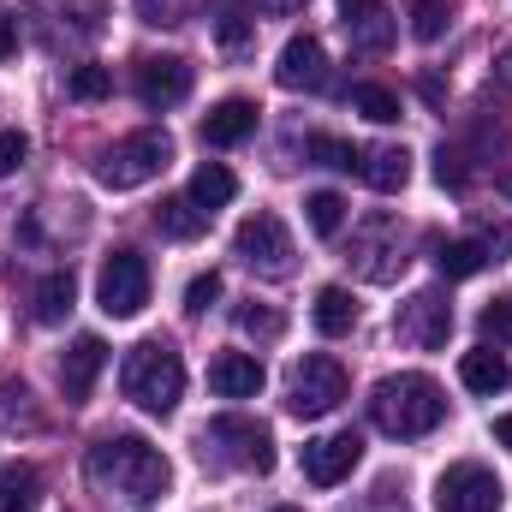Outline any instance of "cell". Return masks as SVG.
Returning <instances> with one entry per match:
<instances>
[{
    "label": "cell",
    "mask_w": 512,
    "mask_h": 512,
    "mask_svg": "<svg viewBox=\"0 0 512 512\" xmlns=\"http://www.w3.org/2000/svg\"><path fill=\"white\" fill-rule=\"evenodd\" d=\"M90 483L108 495H126L131 507H155L173 483L161 447H149L143 435H108L90 447Z\"/></svg>",
    "instance_id": "cell-1"
},
{
    "label": "cell",
    "mask_w": 512,
    "mask_h": 512,
    "mask_svg": "<svg viewBox=\"0 0 512 512\" xmlns=\"http://www.w3.org/2000/svg\"><path fill=\"white\" fill-rule=\"evenodd\" d=\"M441 417H447V393L423 370H399L370 387V423L393 441H423L429 429H441Z\"/></svg>",
    "instance_id": "cell-2"
},
{
    "label": "cell",
    "mask_w": 512,
    "mask_h": 512,
    "mask_svg": "<svg viewBox=\"0 0 512 512\" xmlns=\"http://www.w3.org/2000/svg\"><path fill=\"white\" fill-rule=\"evenodd\" d=\"M120 387H126V399L137 411L173 417L179 399H185V358L167 340H143V346H131L126 370H120Z\"/></svg>",
    "instance_id": "cell-3"
},
{
    "label": "cell",
    "mask_w": 512,
    "mask_h": 512,
    "mask_svg": "<svg viewBox=\"0 0 512 512\" xmlns=\"http://www.w3.org/2000/svg\"><path fill=\"white\" fill-rule=\"evenodd\" d=\"M167 161H173V137H167V131H131L114 149L96 155V185H108V191H137V185H149L155 173H167Z\"/></svg>",
    "instance_id": "cell-4"
},
{
    "label": "cell",
    "mask_w": 512,
    "mask_h": 512,
    "mask_svg": "<svg viewBox=\"0 0 512 512\" xmlns=\"http://www.w3.org/2000/svg\"><path fill=\"white\" fill-rule=\"evenodd\" d=\"M405 251H411V233H405L393 215H370V221H358V233H352V245H346V262H352L358 280L387 286V280L405 274V262H411Z\"/></svg>",
    "instance_id": "cell-5"
},
{
    "label": "cell",
    "mask_w": 512,
    "mask_h": 512,
    "mask_svg": "<svg viewBox=\"0 0 512 512\" xmlns=\"http://www.w3.org/2000/svg\"><path fill=\"white\" fill-rule=\"evenodd\" d=\"M340 405H346V370H340V358L310 352V358L292 364V376H286V411L292 417L316 423V417H334Z\"/></svg>",
    "instance_id": "cell-6"
},
{
    "label": "cell",
    "mask_w": 512,
    "mask_h": 512,
    "mask_svg": "<svg viewBox=\"0 0 512 512\" xmlns=\"http://www.w3.org/2000/svg\"><path fill=\"white\" fill-rule=\"evenodd\" d=\"M233 256H239L251 274H262V280H286L298 251H292L286 221H280V215H268V209H256V215L239 221V233H233Z\"/></svg>",
    "instance_id": "cell-7"
},
{
    "label": "cell",
    "mask_w": 512,
    "mask_h": 512,
    "mask_svg": "<svg viewBox=\"0 0 512 512\" xmlns=\"http://www.w3.org/2000/svg\"><path fill=\"white\" fill-rule=\"evenodd\" d=\"M96 304H102V316H114V322L143 316V304H149V262L137 251H114L102 262V274H96Z\"/></svg>",
    "instance_id": "cell-8"
},
{
    "label": "cell",
    "mask_w": 512,
    "mask_h": 512,
    "mask_svg": "<svg viewBox=\"0 0 512 512\" xmlns=\"http://www.w3.org/2000/svg\"><path fill=\"white\" fill-rule=\"evenodd\" d=\"M221 453V459H233L239 471H256V477H268L274 471V435L256 423V417H215L209 429H203V453Z\"/></svg>",
    "instance_id": "cell-9"
},
{
    "label": "cell",
    "mask_w": 512,
    "mask_h": 512,
    "mask_svg": "<svg viewBox=\"0 0 512 512\" xmlns=\"http://www.w3.org/2000/svg\"><path fill=\"white\" fill-rule=\"evenodd\" d=\"M435 512H501V483L477 459H459L435 483Z\"/></svg>",
    "instance_id": "cell-10"
},
{
    "label": "cell",
    "mask_w": 512,
    "mask_h": 512,
    "mask_svg": "<svg viewBox=\"0 0 512 512\" xmlns=\"http://www.w3.org/2000/svg\"><path fill=\"white\" fill-rule=\"evenodd\" d=\"M393 334H399L405 346H417V352H435V346H447V334H453V304H447L441 292H411V298L393 310Z\"/></svg>",
    "instance_id": "cell-11"
},
{
    "label": "cell",
    "mask_w": 512,
    "mask_h": 512,
    "mask_svg": "<svg viewBox=\"0 0 512 512\" xmlns=\"http://www.w3.org/2000/svg\"><path fill=\"white\" fill-rule=\"evenodd\" d=\"M185 96H191V66H185L179 54H149V60H137V102H143V108L167 114V108H179Z\"/></svg>",
    "instance_id": "cell-12"
},
{
    "label": "cell",
    "mask_w": 512,
    "mask_h": 512,
    "mask_svg": "<svg viewBox=\"0 0 512 512\" xmlns=\"http://www.w3.org/2000/svg\"><path fill=\"white\" fill-rule=\"evenodd\" d=\"M358 459H364V441L358 435H322V441H304V453H298V465H304V477L316 489L346 483L358 471Z\"/></svg>",
    "instance_id": "cell-13"
},
{
    "label": "cell",
    "mask_w": 512,
    "mask_h": 512,
    "mask_svg": "<svg viewBox=\"0 0 512 512\" xmlns=\"http://www.w3.org/2000/svg\"><path fill=\"white\" fill-rule=\"evenodd\" d=\"M274 84L280 90H322L328 84V48L304 30V36H292L286 48H280V60H274Z\"/></svg>",
    "instance_id": "cell-14"
},
{
    "label": "cell",
    "mask_w": 512,
    "mask_h": 512,
    "mask_svg": "<svg viewBox=\"0 0 512 512\" xmlns=\"http://www.w3.org/2000/svg\"><path fill=\"white\" fill-rule=\"evenodd\" d=\"M340 24H346L358 54H387L393 36H399V24H393V12L382 0H340Z\"/></svg>",
    "instance_id": "cell-15"
},
{
    "label": "cell",
    "mask_w": 512,
    "mask_h": 512,
    "mask_svg": "<svg viewBox=\"0 0 512 512\" xmlns=\"http://www.w3.org/2000/svg\"><path fill=\"white\" fill-rule=\"evenodd\" d=\"M102 364H108V346H102L96 334H78V340L66 346V358H60V393H66V405H84V399H90Z\"/></svg>",
    "instance_id": "cell-16"
},
{
    "label": "cell",
    "mask_w": 512,
    "mask_h": 512,
    "mask_svg": "<svg viewBox=\"0 0 512 512\" xmlns=\"http://www.w3.org/2000/svg\"><path fill=\"white\" fill-rule=\"evenodd\" d=\"M256 131V102L245 96H227V102H215L209 114H203V143L209 149H233V143H245Z\"/></svg>",
    "instance_id": "cell-17"
},
{
    "label": "cell",
    "mask_w": 512,
    "mask_h": 512,
    "mask_svg": "<svg viewBox=\"0 0 512 512\" xmlns=\"http://www.w3.org/2000/svg\"><path fill=\"white\" fill-rule=\"evenodd\" d=\"M209 387H215L221 399H256V393H262V364H256V352H221V358L209 364Z\"/></svg>",
    "instance_id": "cell-18"
},
{
    "label": "cell",
    "mask_w": 512,
    "mask_h": 512,
    "mask_svg": "<svg viewBox=\"0 0 512 512\" xmlns=\"http://www.w3.org/2000/svg\"><path fill=\"white\" fill-rule=\"evenodd\" d=\"M358 173H364V185H370V191L393 197V191H405V185H411V155H405L399 143H376V149H364Z\"/></svg>",
    "instance_id": "cell-19"
},
{
    "label": "cell",
    "mask_w": 512,
    "mask_h": 512,
    "mask_svg": "<svg viewBox=\"0 0 512 512\" xmlns=\"http://www.w3.org/2000/svg\"><path fill=\"white\" fill-rule=\"evenodd\" d=\"M155 227H161L167 239L191 245V239H203V227H209V209H197V203H191V191H185V197H161V209H155Z\"/></svg>",
    "instance_id": "cell-20"
},
{
    "label": "cell",
    "mask_w": 512,
    "mask_h": 512,
    "mask_svg": "<svg viewBox=\"0 0 512 512\" xmlns=\"http://www.w3.org/2000/svg\"><path fill=\"white\" fill-rule=\"evenodd\" d=\"M459 382L471 387V393H501V387L512 382V370H507V358H501L495 346H477V352L459 358Z\"/></svg>",
    "instance_id": "cell-21"
},
{
    "label": "cell",
    "mask_w": 512,
    "mask_h": 512,
    "mask_svg": "<svg viewBox=\"0 0 512 512\" xmlns=\"http://www.w3.org/2000/svg\"><path fill=\"white\" fill-rule=\"evenodd\" d=\"M233 197H239V179H233V167H221V161H203V167L191 173V203H197V209H209V215H215V209H227Z\"/></svg>",
    "instance_id": "cell-22"
},
{
    "label": "cell",
    "mask_w": 512,
    "mask_h": 512,
    "mask_svg": "<svg viewBox=\"0 0 512 512\" xmlns=\"http://www.w3.org/2000/svg\"><path fill=\"white\" fill-rule=\"evenodd\" d=\"M72 268H54L36 292H30V316L42 322V328H54V322H66V310H72Z\"/></svg>",
    "instance_id": "cell-23"
},
{
    "label": "cell",
    "mask_w": 512,
    "mask_h": 512,
    "mask_svg": "<svg viewBox=\"0 0 512 512\" xmlns=\"http://www.w3.org/2000/svg\"><path fill=\"white\" fill-rule=\"evenodd\" d=\"M310 316H316V328L334 340V334H352L358 328V298L346 292V286H322L316 292V304H310Z\"/></svg>",
    "instance_id": "cell-24"
},
{
    "label": "cell",
    "mask_w": 512,
    "mask_h": 512,
    "mask_svg": "<svg viewBox=\"0 0 512 512\" xmlns=\"http://www.w3.org/2000/svg\"><path fill=\"white\" fill-rule=\"evenodd\" d=\"M495 256L483 239H453V245H441L435 251V268H441V280H471V274H483Z\"/></svg>",
    "instance_id": "cell-25"
},
{
    "label": "cell",
    "mask_w": 512,
    "mask_h": 512,
    "mask_svg": "<svg viewBox=\"0 0 512 512\" xmlns=\"http://www.w3.org/2000/svg\"><path fill=\"white\" fill-rule=\"evenodd\" d=\"M36 501H42L36 465H6L0 471V512H36Z\"/></svg>",
    "instance_id": "cell-26"
},
{
    "label": "cell",
    "mask_w": 512,
    "mask_h": 512,
    "mask_svg": "<svg viewBox=\"0 0 512 512\" xmlns=\"http://www.w3.org/2000/svg\"><path fill=\"white\" fill-rule=\"evenodd\" d=\"M304 155L322 161V167H334V173H358V161H364V149H352L346 137H328V131H310L304 137Z\"/></svg>",
    "instance_id": "cell-27"
},
{
    "label": "cell",
    "mask_w": 512,
    "mask_h": 512,
    "mask_svg": "<svg viewBox=\"0 0 512 512\" xmlns=\"http://www.w3.org/2000/svg\"><path fill=\"white\" fill-rule=\"evenodd\" d=\"M304 215H310V233L316 239H334L346 227V197L340 191H310L304 197Z\"/></svg>",
    "instance_id": "cell-28"
},
{
    "label": "cell",
    "mask_w": 512,
    "mask_h": 512,
    "mask_svg": "<svg viewBox=\"0 0 512 512\" xmlns=\"http://www.w3.org/2000/svg\"><path fill=\"white\" fill-rule=\"evenodd\" d=\"M0 429H30V435L42 429V411L30 405V387H24V382L0 387Z\"/></svg>",
    "instance_id": "cell-29"
},
{
    "label": "cell",
    "mask_w": 512,
    "mask_h": 512,
    "mask_svg": "<svg viewBox=\"0 0 512 512\" xmlns=\"http://www.w3.org/2000/svg\"><path fill=\"white\" fill-rule=\"evenodd\" d=\"M352 108H358L364 120H376V126H393V120H399V96L382 90V84H352Z\"/></svg>",
    "instance_id": "cell-30"
},
{
    "label": "cell",
    "mask_w": 512,
    "mask_h": 512,
    "mask_svg": "<svg viewBox=\"0 0 512 512\" xmlns=\"http://www.w3.org/2000/svg\"><path fill=\"white\" fill-rule=\"evenodd\" d=\"M251 36H256V24L239 12V6H221V12H215V42H221L227 54H245Z\"/></svg>",
    "instance_id": "cell-31"
},
{
    "label": "cell",
    "mask_w": 512,
    "mask_h": 512,
    "mask_svg": "<svg viewBox=\"0 0 512 512\" xmlns=\"http://www.w3.org/2000/svg\"><path fill=\"white\" fill-rule=\"evenodd\" d=\"M233 322H239L245 334H256V340H280V328H286V316H280L274 304H256V298L233 310Z\"/></svg>",
    "instance_id": "cell-32"
},
{
    "label": "cell",
    "mask_w": 512,
    "mask_h": 512,
    "mask_svg": "<svg viewBox=\"0 0 512 512\" xmlns=\"http://www.w3.org/2000/svg\"><path fill=\"white\" fill-rule=\"evenodd\" d=\"M477 334H483V346H512V298H489L483 304Z\"/></svg>",
    "instance_id": "cell-33"
},
{
    "label": "cell",
    "mask_w": 512,
    "mask_h": 512,
    "mask_svg": "<svg viewBox=\"0 0 512 512\" xmlns=\"http://www.w3.org/2000/svg\"><path fill=\"white\" fill-rule=\"evenodd\" d=\"M66 90H72V102H102V96L114 90V72H108V66H72Z\"/></svg>",
    "instance_id": "cell-34"
},
{
    "label": "cell",
    "mask_w": 512,
    "mask_h": 512,
    "mask_svg": "<svg viewBox=\"0 0 512 512\" xmlns=\"http://www.w3.org/2000/svg\"><path fill=\"white\" fill-rule=\"evenodd\" d=\"M441 30H447V6L441 0H417L411 6V36L417 42H441Z\"/></svg>",
    "instance_id": "cell-35"
},
{
    "label": "cell",
    "mask_w": 512,
    "mask_h": 512,
    "mask_svg": "<svg viewBox=\"0 0 512 512\" xmlns=\"http://www.w3.org/2000/svg\"><path fill=\"white\" fill-rule=\"evenodd\" d=\"M191 6H197V0H137V18H143V24H167V30H173V24H185V18H191Z\"/></svg>",
    "instance_id": "cell-36"
},
{
    "label": "cell",
    "mask_w": 512,
    "mask_h": 512,
    "mask_svg": "<svg viewBox=\"0 0 512 512\" xmlns=\"http://www.w3.org/2000/svg\"><path fill=\"white\" fill-rule=\"evenodd\" d=\"M215 298H221V274H215V268H209V274H197V280L185 286V310H191V316H203Z\"/></svg>",
    "instance_id": "cell-37"
},
{
    "label": "cell",
    "mask_w": 512,
    "mask_h": 512,
    "mask_svg": "<svg viewBox=\"0 0 512 512\" xmlns=\"http://www.w3.org/2000/svg\"><path fill=\"white\" fill-rule=\"evenodd\" d=\"M24 155H30V137L24 131H0V179H12L24 167Z\"/></svg>",
    "instance_id": "cell-38"
},
{
    "label": "cell",
    "mask_w": 512,
    "mask_h": 512,
    "mask_svg": "<svg viewBox=\"0 0 512 512\" xmlns=\"http://www.w3.org/2000/svg\"><path fill=\"white\" fill-rule=\"evenodd\" d=\"M435 179H441V185H453V191H459V185H465V155H459V149H447V143H441V155H435Z\"/></svg>",
    "instance_id": "cell-39"
},
{
    "label": "cell",
    "mask_w": 512,
    "mask_h": 512,
    "mask_svg": "<svg viewBox=\"0 0 512 512\" xmlns=\"http://www.w3.org/2000/svg\"><path fill=\"white\" fill-rule=\"evenodd\" d=\"M256 6H262L268 18H292V12H304L310 0H256Z\"/></svg>",
    "instance_id": "cell-40"
},
{
    "label": "cell",
    "mask_w": 512,
    "mask_h": 512,
    "mask_svg": "<svg viewBox=\"0 0 512 512\" xmlns=\"http://www.w3.org/2000/svg\"><path fill=\"white\" fill-rule=\"evenodd\" d=\"M495 441L512 453V411H507V417H495Z\"/></svg>",
    "instance_id": "cell-41"
},
{
    "label": "cell",
    "mask_w": 512,
    "mask_h": 512,
    "mask_svg": "<svg viewBox=\"0 0 512 512\" xmlns=\"http://www.w3.org/2000/svg\"><path fill=\"white\" fill-rule=\"evenodd\" d=\"M495 78H501V90H512V48L495 60Z\"/></svg>",
    "instance_id": "cell-42"
},
{
    "label": "cell",
    "mask_w": 512,
    "mask_h": 512,
    "mask_svg": "<svg viewBox=\"0 0 512 512\" xmlns=\"http://www.w3.org/2000/svg\"><path fill=\"white\" fill-rule=\"evenodd\" d=\"M501 191H507V197H512V173H501Z\"/></svg>",
    "instance_id": "cell-43"
},
{
    "label": "cell",
    "mask_w": 512,
    "mask_h": 512,
    "mask_svg": "<svg viewBox=\"0 0 512 512\" xmlns=\"http://www.w3.org/2000/svg\"><path fill=\"white\" fill-rule=\"evenodd\" d=\"M274 512H298V507H274Z\"/></svg>",
    "instance_id": "cell-44"
}]
</instances>
